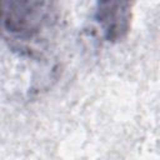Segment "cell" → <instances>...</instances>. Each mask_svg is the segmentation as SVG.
<instances>
[{"label":"cell","mask_w":160,"mask_h":160,"mask_svg":"<svg viewBox=\"0 0 160 160\" xmlns=\"http://www.w3.org/2000/svg\"><path fill=\"white\" fill-rule=\"evenodd\" d=\"M135 2L136 0H99L96 20L109 41H119L128 35Z\"/></svg>","instance_id":"cell-1"}]
</instances>
